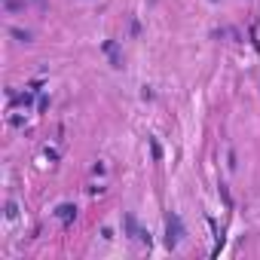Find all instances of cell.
Here are the masks:
<instances>
[{
	"label": "cell",
	"mask_w": 260,
	"mask_h": 260,
	"mask_svg": "<svg viewBox=\"0 0 260 260\" xmlns=\"http://www.w3.org/2000/svg\"><path fill=\"white\" fill-rule=\"evenodd\" d=\"M181 236H184L181 217H178V214H171V217H168V245H178V242H181Z\"/></svg>",
	"instance_id": "6da1fadb"
},
{
	"label": "cell",
	"mask_w": 260,
	"mask_h": 260,
	"mask_svg": "<svg viewBox=\"0 0 260 260\" xmlns=\"http://www.w3.org/2000/svg\"><path fill=\"white\" fill-rule=\"evenodd\" d=\"M73 214H77V208H73V205H61V208H58V217H61V220H70Z\"/></svg>",
	"instance_id": "7a4b0ae2"
},
{
	"label": "cell",
	"mask_w": 260,
	"mask_h": 260,
	"mask_svg": "<svg viewBox=\"0 0 260 260\" xmlns=\"http://www.w3.org/2000/svg\"><path fill=\"white\" fill-rule=\"evenodd\" d=\"M13 37H19V40H22V43H28V40H31V34H28V31H19V28L13 31Z\"/></svg>",
	"instance_id": "3957f363"
}]
</instances>
